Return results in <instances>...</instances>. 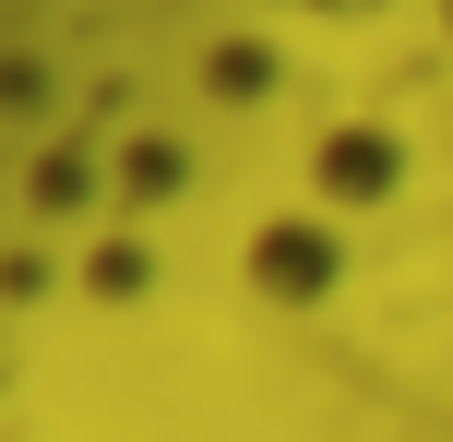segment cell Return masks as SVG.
<instances>
[{
    "instance_id": "1",
    "label": "cell",
    "mask_w": 453,
    "mask_h": 442,
    "mask_svg": "<svg viewBox=\"0 0 453 442\" xmlns=\"http://www.w3.org/2000/svg\"><path fill=\"white\" fill-rule=\"evenodd\" d=\"M250 275H263V299H322L334 239H322V228H263V239H250Z\"/></svg>"
},
{
    "instance_id": "2",
    "label": "cell",
    "mask_w": 453,
    "mask_h": 442,
    "mask_svg": "<svg viewBox=\"0 0 453 442\" xmlns=\"http://www.w3.org/2000/svg\"><path fill=\"white\" fill-rule=\"evenodd\" d=\"M322 191H334V204H382V191H394V143H382V132L322 143Z\"/></svg>"
}]
</instances>
